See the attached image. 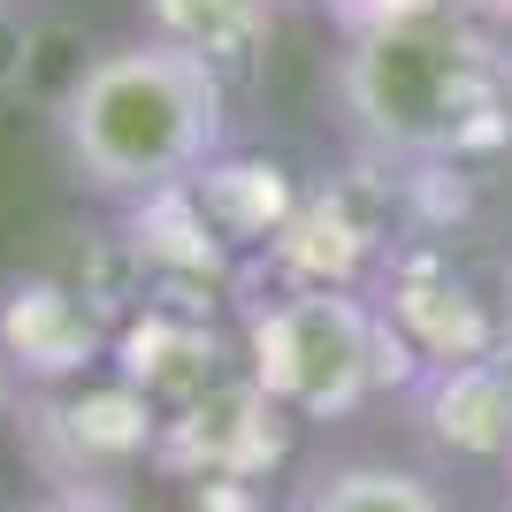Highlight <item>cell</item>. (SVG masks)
Returning <instances> with one entry per match:
<instances>
[{
	"mask_svg": "<svg viewBox=\"0 0 512 512\" xmlns=\"http://www.w3.org/2000/svg\"><path fill=\"white\" fill-rule=\"evenodd\" d=\"M230 100L237 92L207 62L138 31L77 62V77L62 85L54 107L62 161L92 199H123V207L184 192L230 138Z\"/></svg>",
	"mask_w": 512,
	"mask_h": 512,
	"instance_id": "cell-1",
	"label": "cell"
},
{
	"mask_svg": "<svg viewBox=\"0 0 512 512\" xmlns=\"http://www.w3.org/2000/svg\"><path fill=\"white\" fill-rule=\"evenodd\" d=\"M245 375L283 413L344 421L383 390L421 383V352L383 306L352 299L344 283H291L245 321Z\"/></svg>",
	"mask_w": 512,
	"mask_h": 512,
	"instance_id": "cell-2",
	"label": "cell"
},
{
	"mask_svg": "<svg viewBox=\"0 0 512 512\" xmlns=\"http://www.w3.org/2000/svg\"><path fill=\"white\" fill-rule=\"evenodd\" d=\"M344 115L383 153H451L490 115V62L467 31L436 16L375 23L344 54Z\"/></svg>",
	"mask_w": 512,
	"mask_h": 512,
	"instance_id": "cell-3",
	"label": "cell"
},
{
	"mask_svg": "<svg viewBox=\"0 0 512 512\" xmlns=\"http://www.w3.org/2000/svg\"><path fill=\"white\" fill-rule=\"evenodd\" d=\"M23 428H31V451H39V474L54 490H77V482H107L123 490L115 474L153 459L161 444V406L130 383H85V390H39L23 398Z\"/></svg>",
	"mask_w": 512,
	"mask_h": 512,
	"instance_id": "cell-4",
	"label": "cell"
},
{
	"mask_svg": "<svg viewBox=\"0 0 512 512\" xmlns=\"http://www.w3.org/2000/svg\"><path fill=\"white\" fill-rule=\"evenodd\" d=\"M0 360L16 367V383L62 390L100 360V314H92L69 283H8L0 299Z\"/></svg>",
	"mask_w": 512,
	"mask_h": 512,
	"instance_id": "cell-5",
	"label": "cell"
},
{
	"mask_svg": "<svg viewBox=\"0 0 512 512\" xmlns=\"http://www.w3.org/2000/svg\"><path fill=\"white\" fill-rule=\"evenodd\" d=\"M138 16H146V39L184 46L230 92H253L276 46L283 0H138Z\"/></svg>",
	"mask_w": 512,
	"mask_h": 512,
	"instance_id": "cell-6",
	"label": "cell"
},
{
	"mask_svg": "<svg viewBox=\"0 0 512 512\" xmlns=\"http://www.w3.org/2000/svg\"><path fill=\"white\" fill-rule=\"evenodd\" d=\"M428 436L467 467H512V352L444 360L428 375Z\"/></svg>",
	"mask_w": 512,
	"mask_h": 512,
	"instance_id": "cell-7",
	"label": "cell"
},
{
	"mask_svg": "<svg viewBox=\"0 0 512 512\" xmlns=\"http://www.w3.org/2000/svg\"><path fill=\"white\" fill-rule=\"evenodd\" d=\"M291 512H459L428 474L390 467V459H337L306 482Z\"/></svg>",
	"mask_w": 512,
	"mask_h": 512,
	"instance_id": "cell-8",
	"label": "cell"
},
{
	"mask_svg": "<svg viewBox=\"0 0 512 512\" xmlns=\"http://www.w3.org/2000/svg\"><path fill=\"white\" fill-rule=\"evenodd\" d=\"M23 512H138L123 490H107V482H77V490H46L39 505H23Z\"/></svg>",
	"mask_w": 512,
	"mask_h": 512,
	"instance_id": "cell-9",
	"label": "cell"
},
{
	"mask_svg": "<svg viewBox=\"0 0 512 512\" xmlns=\"http://www.w3.org/2000/svg\"><path fill=\"white\" fill-rule=\"evenodd\" d=\"M23 413V383H16V367L0 360V421H16Z\"/></svg>",
	"mask_w": 512,
	"mask_h": 512,
	"instance_id": "cell-10",
	"label": "cell"
},
{
	"mask_svg": "<svg viewBox=\"0 0 512 512\" xmlns=\"http://www.w3.org/2000/svg\"><path fill=\"white\" fill-rule=\"evenodd\" d=\"M0 8H31V0H0Z\"/></svg>",
	"mask_w": 512,
	"mask_h": 512,
	"instance_id": "cell-11",
	"label": "cell"
},
{
	"mask_svg": "<svg viewBox=\"0 0 512 512\" xmlns=\"http://www.w3.org/2000/svg\"><path fill=\"white\" fill-rule=\"evenodd\" d=\"M505 352H512V321H505Z\"/></svg>",
	"mask_w": 512,
	"mask_h": 512,
	"instance_id": "cell-12",
	"label": "cell"
}]
</instances>
